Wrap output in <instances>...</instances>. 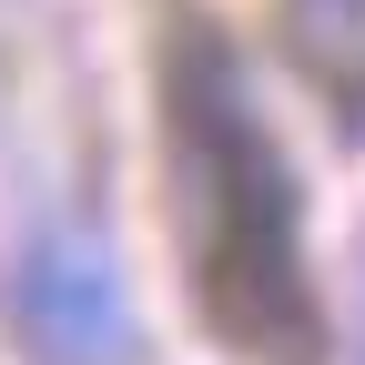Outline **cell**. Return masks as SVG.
Masks as SVG:
<instances>
[{
  "label": "cell",
  "instance_id": "6da1fadb",
  "mask_svg": "<svg viewBox=\"0 0 365 365\" xmlns=\"http://www.w3.org/2000/svg\"><path fill=\"white\" fill-rule=\"evenodd\" d=\"M163 112H173V234L193 264L203 325L244 365H314L325 304L304 264V193L244 91V61L213 31H182L163 71Z\"/></svg>",
  "mask_w": 365,
  "mask_h": 365
},
{
  "label": "cell",
  "instance_id": "7a4b0ae2",
  "mask_svg": "<svg viewBox=\"0 0 365 365\" xmlns=\"http://www.w3.org/2000/svg\"><path fill=\"white\" fill-rule=\"evenodd\" d=\"M21 325L51 365H122L132 355V304L112 284V264L71 234H51L21 264Z\"/></svg>",
  "mask_w": 365,
  "mask_h": 365
},
{
  "label": "cell",
  "instance_id": "3957f363",
  "mask_svg": "<svg viewBox=\"0 0 365 365\" xmlns=\"http://www.w3.org/2000/svg\"><path fill=\"white\" fill-rule=\"evenodd\" d=\"M284 51L345 122H365V0H284Z\"/></svg>",
  "mask_w": 365,
  "mask_h": 365
}]
</instances>
